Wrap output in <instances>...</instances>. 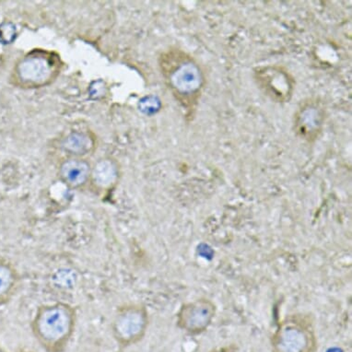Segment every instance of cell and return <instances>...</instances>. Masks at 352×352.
Instances as JSON below:
<instances>
[{"label": "cell", "mask_w": 352, "mask_h": 352, "mask_svg": "<svg viewBox=\"0 0 352 352\" xmlns=\"http://www.w3.org/2000/svg\"><path fill=\"white\" fill-rule=\"evenodd\" d=\"M56 67V59L50 54L35 52L21 59L16 67V74L23 84L40 86L50 80Z\"/></svg>", "instance_id": "cell-1"}, {"label": "cell", "mask_w": 352, "mask_h": 352, "mask_svg": "<svg viewBox=\"0 0 352 352\" xmlns=\"http://www.w3.org/2000/svg\"><path fill=\"white\" fill-rule=\"evenodd\" d=\"M256 80L267 96L275 101L284 102L289 101L292 96V84L288 73L278 67H264L257 69Z\"/></svg>", "instance_id": "cell-2"}, {"label": "cell", "mask_w": 352, "mask_h": 352, "mask_svg": "<svg viewBox=\"0 0 352 352\" xmlns=\"http://www.w3.org/2000/svg\"><path fill=\"white\" fill-rule=\"evenodd\" d=\"M37 327L43 340L56 343L69 334L70 318L62 308H51L45 310L38 319Z\"/></svg>", "instance_id": "cell-3"}, {"label": "cell", "mask_w": 352, "mask_h": 352, "mask_svg": "<svg viewBox=\"0 0 352 352\" xmlns=\"http://www.w3.org/2000/svg\"><path fill=\"white\" fill-rule=\"evenodd\" d=\"M90 175V166L80 160H69L61 167V176L65 182L72 186L82 185Z\"/></svg>", "instance_id": "cell-4"}, {"label": "cell", "mask_w": 352, "mask_h": 352, "mask_svg": "<svg viewBox=\"0 0 352 352\" xmlns=\"http://www.w3.org/2000/svg\"><path fill=\"white\" fill-rule=\"evenodd\" d=\"M65 150L73 154H85L93 147V142L88 135L72 133L65 140Z\"/></svg>", "instance_id": "cell-5"}, {"label": "cell", "mask_w": 352, "mask_h": 352, "mask_svg": "<svg viewBox=\"0 0 352 352\" xmlns=\"http://www.w3.org/2000/svg\"><path fill=\"white\" fill-rule=\"evenodd\" d=\"M116 173H118V170L113 162L104 160V161L98 162V164L96 165V168H94V181L102 186H110L111 184L115 182Z\"/></svg>", "instance_id": "cell-6"}, {"label": "cell", "mask_w": 352, "mask_h": 352, "mask_svg": "<svg viewBox=\"0 0 352 352\" xmlns=\"http://www.w3.org/2000/svg\"><path fill=\"white\" fill-rule=\"evenodd\" d=\"M140 322L135 316H124L116 324V332L121 340H130L140 332Z\"/></svg>", "instance_id": "cell-7"}, {"label": "cell", "mask_w": 352, "mask_h": 352, "mask_svg": "<svg viewBox=\"0 0 352 352\" xmlns=\"http://www.w3.org/2000/svg\"><path fill=\"white\" fill-rule=\"evenodd\" d=\"M12 277L10 270L3 266H0V295L5 294L12 284Z\"/></svg>", "instance_id": "cell-8"}]
</instances>
